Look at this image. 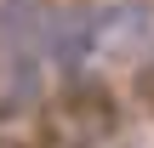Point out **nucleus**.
<instances>
[{"mask_svg": "<svg viewBox=\"0 0 154 148\" xmlns=\"http://www.w3.org/2000/svg\"><path fill=\"white\" fill-rule=\"evenodd\" d=\"M149 51H154V6H149V0H114V6L91 11V51H86V74L137 68Z\"/></svg>", "mask_w": 154, "mask_h": 148, "instance_id": "obj_1", "label": "nucleus"}, {"mask_svg": "<svg viewBox=\"0 0 154 148\" xmlns=\"http://www.w3.org/2000/svg\"><path fill=\"white\" fill-rule=\"evenodd\" d=\"M40 46H46V63H51L57 74H86V51H91V11H80V6L46 11V23H40Z\"/></svg>", "mask_w": 154, "mask_h": 148, "instance_id": "obj_3", "label": "nucleus"}, {"mask_svg": "<svg viewBox=\"0 0 154 148\" xmlns=\"http://www.w3.org/2000/svg\"><path fill=\"white\" fill-rule=\"evenodd\" d=\"M46 11L34 0H0V86L11 103H34L40 74H46V46H40Z\"/></svg>", "mask_w": 154, "mask_h": 148, "instance_id": "obj_2", "label": "nucleus"}]
</instances>
